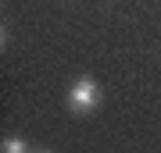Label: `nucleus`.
I'll list each match as a JSON object with an SVG mask.
<instances>
[{
  "label": "nucleus",
  "instance_id": "obj_1",
  "mask_svg": "<svg viewBox=\"0 0 161 153\" xmlns=\"http://www.w3.org/2000/svg\"><path fill=\"white\" fill-rule=\"evenodd\" d=\"M68 107L75 114H90L100 107V85L90 79V75H82V79H75L68 85Z\"/></svg>",
  "mask_w": 161,
  "mask_h": 153
},
{
  "label": "nucleus",
  "instance_id": "obj_2",
  "mask_svg": "<svg viewBox=\"0 0 161 153\" xmlns=\"http://www.w3.org/2000/svg\"><path fill=\"white\" fill-rule=\"evenodd\" d=\"M4 153H29V150H25V142L18 135H11V139H4Z\"/></svg>",
  "mask_w": 161,
  "mask_h": 153
},
{
  "label": "nucleus",
  "instance_id": "obj_3",
  "mask_svg": "<svg viewBox=\"0 0 161 153\" xmlns=\"http://www.w3.org/2000/svg\"><path fill=\"white\" fill-rule=\"evenodd\" d=\"M40 153H50V150H40Z\"/></svg>",
  "mask_w": 161,
  "mask_h": 153
}]
</instances>
